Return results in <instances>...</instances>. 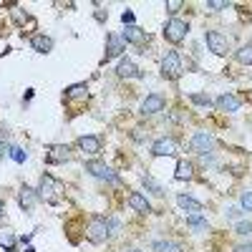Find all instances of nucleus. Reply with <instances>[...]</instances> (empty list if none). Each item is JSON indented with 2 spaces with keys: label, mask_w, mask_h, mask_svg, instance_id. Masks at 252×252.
Wrapping results in <instances>:
<instances>
[{
  "label": "nucleus",
  "mask_w": 252,
  "mask_h": 252,
  "mask_svg": "<svg viewBox=\"0 0 252 252\" xmlns=\"http://www.w3.org/2000/svg\"><path fill=\"white\" fill-rule=\"evenodd\" d=\"M116 73H119L121 78H141V71L134 66L131 58H121L119 66H116Z\"/></svg>",
  "instance_id": "nucleus-13"
},
{
  "label": "nucleus",
  "mask_w": 252,
  "mask_h": 252,
  "mask_svg": "<svg viewBox=\"0 0 252 252\" xmlns=\"http://www.w3.org/2000/svg\"><path fill=\"white\" fill-rule=\"evenodd\" d=\"M10 159H13V161H18V164H23V161L28 159V154H26L23 149H20V146H10Z\"/></svg>",
  "instance_id": "nucleus-27"
},
{
  "label": "nucleus",
  "mask_w": 252,
  "mask_h": 252,
  "mask_svg": "<svg viewBox=\"0 0 252 252\" xmlns=\"http://www.w3.org/2000/svg\"><path fill=\"white\" fill-rule=\"evenodd\" d=\"M3 209H5V204H3V202H0V217H3Z\"/></svg>",
  "instance_id": "nucleus-37"
},
{
  "label": "nucleus",
  "mask_w": 252,
  "mask_h": 252,
  "mask_svg": "<svg viewBox=\"0 0 252 252\" xmlns=\"http://www.w3.org/2000/svg\"><path fill=\"white\" fill-rule=\"evenodd\" d=\"M179 152V146H177V141L174 139H157L154 144H152V154L154 157H174Z\"/></svg>",
  "instance_id": "nucleus-9"
},
{
  "label": "nucleus",
  "mask_w": 252,
  "mask_h": 252,
  "mask_svg": "<svg viewBox=\"0 0 252 252\" xmlns=\"http://www.w3.org/2000/svg\"><path fill=\"white\" fill-rule=\"evenodd\" d=\"M78 149L83 154H98L101 152V139L98 136H81L78 139Z\"/></svg>",
  "instance_id": "nucleus-16"
},
{
  "label": "nucleus",
  "mask_w": 252,
  "mask_h": 252,
  "mask_svg": "<svg viewBox=\"0 0 252 252\" xmlns=\"http://www.w3.org/2000/svg\"><path fill=\"white\" fill-rule=\"evenodd\" d=\"M106 56H103V61H111V58H116V56H121V51H124V40L119 38V35H114V33H109L106 35Z\"/></svg>",
  "instance_id": "nucleus-15"
},
{
  "label": "nucleus",
  "mask_w": 252,
  "mask_h": 252,
  "mask_svg": "<svg viewBox=\"0 0 252 252\" xmlns=\"http://www.w3.org/2000/svg\"><path fill=\"white\" fill-rule=\"evenodd\" d=\"M129 252H139V250H129Z\"/></svg>",
  "instance_id": "nucleus-38"
},
{
  "label": "nucleus",
  "mask_w": 252,
  "mask_h": 252,
  "mask_svg": "<svg viewBox=\"0 0 252 252\" xmlns=\"http://www.w3.org/2000/svg\"><path fill=\"white\" fill-rule=\"evenodd\" d=\"M182 73H184V66H182L179 53L177 51H169V53L164 56V61H161V76L166 81H177Z\"/></svg>",
  "instance_id": "nucleus-2"
},
{
  "label": "nucleus",
  "mask_w": 252,
  "mask_h": 252,
  "mask_svg": "<svg viewBox=\"0 0 252 252\" xmlns=\"http://www.w3.org/2000/svg\"><path fill=\"white\" fill-rule=\"evenodd\" d=\"M207 8L209 10H222V8H227V3H222V0H207Z\"/></svg>",
  "instance_id": "nucleus-32"
},
{
  "label": "nucleus",
  "mask_w": 252,
  "mask_h": 252,
  "mask_svg": "<svg viewBox=\"0 0 252 252\" xmlns=\"http://www.w3.org/2000/svg\"><path fill=\"white\" fill-rule=\"evenodd\" d=\"M189 146H192V152L207 157L209 152L215 149V136L209 134V131H197V134L192 136V141H189Z\"/></svg>",
  "instance_id": "nucleus-6"
},
{
  "label": "nucleus",
  "mask_w": 252,
  "mask_h": 252,
  "mask_svg": "<svg viewBox=\"0 0 252 252\" xmlns=\"http://www.w3.org/2000/svg\"><path fill=\"white\" fill-rule=\"evenodd\" d=\"M189 33V26L187 20H179V18H172L169 23L164 26V38L169 40V43H182Z\"/></svg>",
  "instance_id": "nucleus-3"
},
{
  "label": "nucleus",
  "mask_w": 252,
  "mask_h": 252,
  "mask_svg": "<svg viewBox=\"0 0 252 252\" xmlns=\"http://www.w3.org/2000/svg\"><path fill=\"white\" fill-rule=\"evenodd\" d=\"M129 207L134 209V212H139V215H149V212H152L149 199H146L144 194H139V192H131V194H129Z\"/></svg>",
  "instance_id": "nucleus-14"
},
{
  "label": "nucleus",
  "mask_w": 252,
  "mask_h": 252,
  "mask_svg": "<svg viewBox=\"0 0 252 252\" xmlns=\"http://www.w3.org/2000/svg\"><path fill=\"white\" fill-rule=\"evenodd\" d=\"M141 182H144V187H146V189H152V194H157V197H161V194H164V187H161L159 182H154V177L144 174V177H141Z\"/></svg>",
  "instance_id": "nucleus-25"
},
{
  "label": "nucleus",
  "mask_w": 252,
  "mask_h": 252,
  "mask_svg": "<svg viewBox=\"0 0 252 252\" xmlns=\"http://www.w3.org/2000/svg\"><path fill=\"white\" fill-rule=\"evenodd\" d=\"M204 43L215 56H227L229 53V40L222 33H217V31H207L204 33Z\"/></svg>",
  "instance_id": "nucleus-5"
},
{
  "label": "nucleus",
  "mask_w": 252,
  "mask_h": 252,
  "mask_svg": "<svg viewBox=\"0 0 252 252\" xmlns=\"http://www.w3.org/2000/svg\"><path fill=\"white\" fill-rule=\"evenodd\" d=\"M179 8H182L179 0H169V3H166V13H169V15H177V13H179Z\"/></svg>",
  "instance_id": "nucleus-31"
},
{
  "label": "nucleus",
  "mask_w": 252,
  "mask_h": 252,
  "mask_svg": "<svg viewBox=\"0 0 252 252\" xmlns=\"http://www.w3.org/2000/svg\"><path fill=\"white\" fill-rule=\"evenodd\" d=\"M35 199H38V192H35V189H31V187H23V189H20V207L31 209V207L35 204Z\"/></svg>",
  "instance_id": "nucleus-20"
},
{
  "label": "nucleus",
  "mask_w": 252,
  "mask_h": 252,
  "mask_svg": "<svg viewBox=\"0 0 252 252\" xmlns=\"http://www.w3.org/2000/svg\"><path fill=\"white\" fill-rule=\"evenodd\" d=\"M3 154H5V141H0V159H3Z\"/></svg>",
  "instance_id": "nucleus-36"
},
{
  "label": "nucleus",
  "mask_w": 252,
  "mask_h": 252,
  "mask_svg": "<svg viewBox=\"0 0 252 252\" xmlns=\"http://www.w3.org/2000/svg\"><path fill=\"white\" fill-rule=\"evenodd\" d=\"M58 192H61V184H58L51 174L40 177V187H38V197H40V199H46L48 204H56V202H58Z\"/></svg>",
  "instance_id": "nucleus-4"
},
{
  "label": "nucleus",
  "mask_w": 252,
  "mask_h": 252,
  "mask_svg": "<svg viewBox=\"0 0 252 252\" xmlns=\"http://www.w3.org/2000/svg\"><path fill=\"white\" fill-rule=\"evenodd\" d=\"M31 46L38 51V53H51L53 51V40L48 35H33L31 38Z\"/></svg>",
  "instance_id": "nucleus-18"
},
{
  "label": "nucleus",
  "mask_w": 252,
  "mask_h": 252,
  "mask_svg": "<svg viewBox=\"0 0 252 252\" xmlns=\"http://www.w3.org/2000/svg\"><path fill=\"white\" fill-rule=\"evenodd\" d=\"M240 204H242V209L252 212V192H242V197H240Z\"/></svg>",
  "instance_id": "nucleus-29"
},
{
  "label": "nucleus",
  "mask_w": 252,
  "mask_h": 252,
  "mask_svg": "<svg viewBox=\"0 0 252 252\" xmlns=\"http://www.w3.org/2000/svg\"><path fill=\"white\" fill-rule=\"evenodd\" d=\"M189 101L197 103V106H209V103H212V101H209V96H204V94H192V96H189Z\"/></svg>",
  "instance_id": "nucleus-28"
},
{
  "label": "nucleus",
  "mask_w": 252,
  "mask_h": 252,
  "mask_svg": "<svg viewBox=\"0 0 252 252\" xmlns=\"http://www.w3.org/2000/svg\"><path fill=\"white\" fill-rule=\"evenodd\" d=\"M154 250L157 252H182V245H177L172 240H157L154 242Z\"/></svg>",
  "instance_id": "nucleus-23"
},
{
  "label": "nucleus",
  "mask_w": 252,
  "mask_h": 252,
  "mask_svg": "<svg viewBox=\"0 0 252 252\" xmlns=\"http://www.w3.org/2000/svg\"><path fill=\"white\" fill-rule=\"evenodd\" d=\"M164 106H166L164 96H159V94H152V96H146V98H144V103H141V114H144V116H152V114H159V111H164Z\"/></svg>",
  "instance_id": "nucleus-11"
},
{
  "label": "nucleus",
  "mask_w": 252,
  "mask_h": 252,
  "mask_svg": "<svg viewBox=\"0 0 252 252\" xmlns=\"http://www.w3.org/2000/svg\"><path fill=\"white\" fill-rule=\"evenodd\" d=\"M177 204L184 209V212H189V215H202V204L197 199H192V197H187V194H179Z\"/></svg>",
  "instance_id": "nucleus-17"
},
{
  "label": "nucleus",
  "mask_w": 252,
  "mask_h": 252,
  "mask_svg": "<svg viewBox=\"0 0 252 252\" xmlns=\"http://www.w3.org/2000/svg\"><path fill=\"white\" fill-rule=\"evenodd\" d=\"M237 235L250 237V235H252V222H240V224H237Z\"/></svg>",
  "instance_id": "nucleus-30"
},
{
  "label": "nucleus",
  "mask_w": 252,
  "mask_h": 252,
  "mask_svg": "<svg viewBox=\"0 0 252 252\" xmlns=\"http://www.w3.org/2000/svg\"><path fill=\"white\" fill-rule=\"evenodd\" d=\"M66 96H68V98H86V96H89L86 83H73V86H68V89H66Z\"/></svg>",
  "instance_id": "nucleus-22"
},
{
  "label": "nucleus",
  "mask_w": 252,
  "mask_h": 252,
  "mask_svg": "<svg viewBox=\"0 0 252 252\" xmlns=\"http://www.w3.org/2000/svg\"><path fill=\"white\" fill-rule=\"evenodd\" d=\"M237 61H240V63H247V66H252V43H250V46H242V48L237 51Z\"/></svg>",
  "instance_id": "nucleus-26"
},
{
  "label": "nucleus",
  "mask_w": 252,
  "mask_h": 252,
  "mask_svg": "<svg viewBox=\"0 0 252 252\" xmlns=\"http://www.w3.org/2000/svg\"><path fill=\"white\" fill-rule=\"evenodd\" d=\"M215 103H217L220 111H227V114H235V111H240V106H242V101H240L237 96H232V94H222Z\"/></svg>",
  "instance_id": "nucleus-12"
},
{
  "label": "nucleus",
  "mask_w": 252,
  "mask_h": 252,
  "mask_svg": "<svg viewBox=\"0 0 252 252\" xmlns=\"http://www.w3.org/2000/svg\"><path fill=\"white\" fill-rule=\"evenodd\" d=\"M121 40H124V43H134V46H144L146 40H149V35H146V31H141L139 26H124Z\"/></svg>",
  "instance_id": "nucleus-8"
},
{
  "label": "nucleus",
  "mask_w": 252,
  "mask_h": 252,
  "mask_svg": "<svg viewBox=\"0 0 252 252\" xmlns=\"http://www.w3.org/2000/svg\"><path fill=\"white\" fill-rule=\"evenodd\" d=\"M86 237L89 242L94 245H103L109 237H111V227H109V220L106 217H94L86 227Z\"/></svg>",
  "instance_id": "nucleus-1"
},
{
  "label": "nucleus",
  "mask_w": 252,
  "mask_h": 252,
  "mask_svg": "<svg viewBox=\"0 0 252 252\" xmlns=\"http://www.w3.org/2000/svg\"><path fill=\"white\" fill-rule=\"evenodd\" d=\"M187 224L192 227L194 232H207V229H209V222L202 215H187Z\"/></svg>",
  "instance_id": "nucleus-19"
},
{
  "label": "nucleus",
  "mask_w": 252,
  "mask_h": 252,
  "mask_svg": "<svg viewBox=\"0 0 252 252\" xmlns=\"http://www.w3.org/2000/svg\"><path fill=\"white\" fill-rule=\"evenodd\" d=\"M121 23H124V26H134V13H131V10L121 13Z\"/></svg>",
  "instance_id": "nucleus-33"
},
{
  "label": "nucleus",
  "mask_w": 252,
  "mask_h": 252,
  "mask_svg": "<svg viewBox=\"0 0 252 252\" xmlns=\"http://www.w3.org/2000/svg\"><path fill=\"white\" fill-rule=\"evenodd\" d=\"M71 159V149L66 144H53L48 146V152H46V161L48 164H63V161H68Z\"/></svg>",
  "instance_id": "nucleus-10"
},
{
  "label": "nucleus",
  "mask_w": 252,
  "mask_h": 252,
  "mask_svg": "<svg viewBox=\"0 0 252 252\" xmlns=\"http://www.w3.org/2000/svg\"><path fill=\"white\" fill-rule=\"evenodd\" d=\"M235 252H252V245H250V242H245V245H237V247H235Z\"/></svg>",
  "instance_id": "nucleus-35"
},
{
  "label": "nucleus",
  "mask_w": 252,
  "mask_h": 252,
  "mask_svg": "<svg viewBox=\"0 0 252 252\" xmlns=\"http://www.w3.org/2000/svg\"><path fill=\"white\" fill-rule=\"evenodd\" d=\"M86 172L91 174V177H96V179H103V182H111V184H119L121 179L109 169L106 164H101V161H86Z\"/></svg>",
  "instance_id": "nucleus-7"
},
{
  "label": "nucleus",
  "mask_w": 252,
  "mask_h": 252,
  "mask_svg": "<svg viewBox=\"0 0 252 252\" xmlns=\"http://www.w3.org/2000/svg\"><path fill=\"white\" fill-rule=\"evenodd\" d=\"M227 217H229V220H237V217H242V209H237V207L227 209Z\"/></svg>",
  "instance_id": "nucleus-34"
},
{
  "label": "nucleus",
  "mask_w": 252,
  "mask_h": 252,
  "mask_svg": "<svg viewBox=\"0 0 252 252\" xmlns=\"http://www.w3.org/2000/svg\"><path fill=\"white\" fill-rule=\"evenodd\" d=\"M15 235H13V229H0V247H5L8 252L15 250Z\"/></svg>",
  "instance_id": "nucleus-21"
},
{
  "label": "nucleus",
  "mask_w": 252,
  "mask_h": 252,
  "mask_svg": "<svg viewBox=\"0 0 252 252\" xmlns=\"http://www.w3.org/2000/svg\"><path fill=\"white\" fill-rule=\"evenodd\" d=\"M192 174H194V172H192V164H189V161H179V164H177V174H174V177H177L179 182L192 179Z\"/></svg>",
  "instance_id": "nucleus-24"
}]
</instances>
